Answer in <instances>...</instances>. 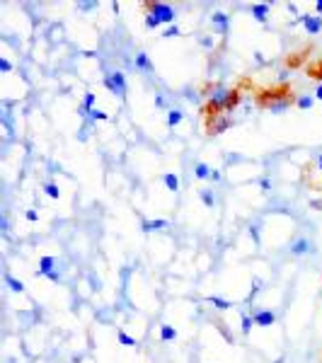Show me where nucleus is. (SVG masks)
I'll use <instances>...</instances> for the list:
<instances>
[{
    "label": "nucleus",
    "instance_id": "nucleus-1",
    "mask_svg": "<svg viewBox=\"0 0 322 363\" xmlns=\"http://www.w3.org/2000/svg\"><path fill=\"white\" fill-rule=\"evenodd\" d=\"M206 104L201 107V111L206 116H216V114H230V111L237 109L240 104V92L235 88H228L223 83H216V85H209L206 88Z\"/></svg>",
    "mask_w": 322,
    "mask_h": 363
},
{
    "label": "nucleus",
    "instance_id": "nucleus-2",
    "mask_svg": "<svg viewBox=\"0 0 322 363\" xmlns=\"http://www.w3.org/2000/svg\"><path fill=\"white\" fill-rule=\"evenodd\" d=\"M102 83H104V88L109 90L111 95H116L119 99L126 97L129 83H126V75H124V70H119V68H114V70H107V73H104V77H102Z\"/></svg>",
    "mask_w": 322,
    "mask_h": 363
},
{
    "label": "nucleus",
    "instance_id": "nucleus-3",
    "mask_svg": "<svg viewBox=\"0 0 322 363\" xmlns=\"http://www.w3.org/2000/svg\"><path fill=\"white\" fill-rule=\"evenodd\" d=\"M259 104L267 111H271V114H284V111L291 109V104H296V97L289 95V92H284V95H264Z\"/></svg>",
    "mask_w": 322,
    "mask_h": 363
},
{
    "label": "nucleus",
    "instance_id": "nucleus-4",
    "mask_svg": "<svg viewBox=\"0 0 322 363\" xmlns=\"http://www.w3.org/2000/svg\"><path fill=\"white\" fill-rule=\"evenodd\" d=\"M145 12L148 15H155L157 20L163 24H177L175 22V17H177V10L170 5V3H145Z\"/></svg>",
    "mask_w": 322,
    "mask_h": 363
},
{
    "label": "nucleus",
    "instance_id": "nucleus-5",
    "mask_svg": "<svg viewBox=\"0 0 322 363\" xmlns=\"http://www.w3.org/2000/svg\"><path fill=\"white\" fill-rule=\"evenodd\" d=\"M289 252H291V257H312V254L317 252V245H315V240H310L308 235H298V237L291 240Z\"/></svg>",
    "mask_w": 322,
    "mask_h": 363
},
{
    "label": "nucleus",
    "instance_id": "nucleus-6",
    "mask_svg": "<svg viewBox=\"0 0 322 363\" xmlns=\"http://www.w3.org/2000/svg\"><path fill=\"white\" fill-rule=\"evenodd\" d=\"M233 126V121L228 114H216V116H206V133L209 136H221Z\"/></svg>",
    "mask_w": 322,
    "mask_h": 363
},
{
    "label": "nucleus",
    "instance_id": "nucleus-7",
    "mask_svg": "<svg viewBox=\"0 0 322 363\" xmlns=\"http://www.w3.org/2000/svg\"><path fill=\"white\" fill-rule=\"evenodd\" d=\"M209 20H211L213 32L218 34V36H223V39H225V36H228V32H230V15H228V12L216 10V12L211 15V17H209Z\"/></svg>",
    "mask_w": 322,
    "mask_h": 363
},
{
    "label": "nucleus",
    "instance_id": "nucleus-8",
    "mask_svg": "<svg viewBox=\"0 0 322 363\" xmlns=\"http://www.w3.org/2000/svg\"><path fill=\"white\" fill-rule=\"evenodd\" d=\"M252 319H255V327L269 330V327L276 325V312L269 308H257V310H252Z\"/></svg>",
    "mask_w": 322,
    "mask_h": 363
},
{
    "label": "nucleus",
    "instance_id": "nucleus-9",
    "mask_svg": "<svg viewBox=\"0 0 322 363\" xmlns=\"http://www.w3.org/2000/svg\"><path fill=\"white\" fill-rule=\"evenodd\" d=\"M291 24H303L308 34H320L322 32V17L320 15H310V12H303L298 20H293Z\"/></svg>",
    "mask_w": 322,
    "mask_h": 363
},
{
    "label": "nucleus",
    "instance_id": "nucleus-10",
    "mask_svg": "<svg viewBox=\"0 0 322 363\" xmlns=\"http://www.w3.org/2000/svg\"><path fill=\"white\" fill-rule=\"evenodd\" d=\"M56 264H58V259H56V257H51V254H44V257L39 259V269H36V276H42V278H49V276L54 274V271H58V269H56Z\"/></svg>",
    "mask_w": 322,
    "mask_h": 363
},
{
    "label": "nucleus",
    "instance_id": "nucleus-11",
    "mask_svg": "<svg viewBox=\"0 0 322 363\" xmlns=\"http://www.w3.org/2000/svg\"><path fill=\"white\" fill-rule=\"evenodd\" d=\"M250 15H252L259 24H267L269 22V3H252V5H250Z\"/></svg>",
    "mask_w": 322,
    "mask_h": 363
},
{
    "label": "nucleus",
    "instance_id": "nucleus-12",
    "mask_svg": "<svg viewBox=\"0 0 322 363\" xmlns=\"http://www.w3.org/2000/svg\"><path fill=\"white\" fill-rule=\"evenodd\" d=\"M165 228H170V220H165V218H153V220H143L141 223V230L148 235V232H160V230H165Z\"/></svg>",
    "mask_w": 322,
    "mask_h": 363
},
{
    "label": "nucleus",
    "instance_id": "nucleus-13",
    "mask_svg": "<svg viewBox=\"0 0 322 363\" xmlns=\"http://www.w3.org/2000/svg\"><path fill=\"white\" fill-rule=\"evenodd\" d=\"M134 66H136V70H141V73H150V70H153V61H150V56L145 54V51H136Z\"/></svg>",
    "mask_w": 322,
    "mask_h": 363
},
{
    "label": "nucleus",
    "instance_id": "nucleus-14",
    "mask_svg": "<svg viewBox=\"0 0 322 363\" xmlns=\"http://www.w3.org/2000/svg\"><path fill=\"white\" fill-rule=\"evenodd\" d=\"M163 184H165L167 191L177 194L179 189H182V179H179V175H175V172H165V175H163Z\"/></svg>",
    "mask_w": 322,
    "mask_h": 363
},
{
    "label": "nucleus",
    "instance_id": "nucleus-15",
    "mask_svg": "<svg viewBox=\"0 0 322 363\" xmlns=\"http://www.w3.org/2000/svg\"><path fill=\"white\" fill-rule=\"evenodd\" d=\"M206 303H209L213 310H218V312H225V310L233 308V303H230V300H225V298H221V296H209L206 298Z\"/></svg>",
    "mask_w": 322,
    "mask_h": 363
},
{
    "label": "nucleus",
    "instance_id": "nucleus-16",
    "mask_svg": "<svg viewBox=\"0 0 322 363\" xmlns=\"http://www.w3.org/2000/svg\"><path fill=\"white\" fill-rule=\"evenodd\" d=\"M182 121H184V111L179 109V107H172V109H167V119H165V124L170 126V129L179 126Z\"/></svg>",
    "mask_w": 322,
    "mask_h": 363
},
{
    "label": "nucleus",
    "instance_id": "nucleus-17",
    "mask_svg": "<svg viewBox=\"0 0 322 363\" xmlns=\"http://www.w3.org/2000/svg\"><path fill=\"white\" fill-rule=\"evenodd\" d=\"M3 278H5V286L10 288L12 293H24V291H27L22 281H20V278H15L10 271H5V276H3Z\"/></svg>",
    "mask_w": 322,
    "mask_h": 363
},
{
    "label": "nucleus",
    "instance_id": "nucleus-18",
    "mask_svg": "<svg viewBox=\"0 0 322 363\" xmlns=\"http://www.w3.org/2000/svg\"><path fill=\"white\" fill-rule=\"evenodd\" d=\"M211 172H213V167H209L206 163H194V177H196V179L209 182V179H211Z\"/></svg>",
    "mask_w": 322,
    "mask_h": 363
},
{
    "label": "nucleus",
    "instance_id": "nucleus-19",
    "mask_svg": "<svg viewBox=\"0 0 322 363\" xmlns=\"http://www.w3.org/2000/svg\"><path fill=\"white\" fill-rule=\"evenodd\" d=\"M262 291H264V281H262L259 276H255V278H252V288H250V293H247V300H245V303H247V305H250V303H255V298L259 296Z\"/></svg>",
    "mask_w": 322,
    "mask_h": 363
},
{
    "label": "nucleus",
    "instance_id": "nucleus-20",
    "mask_svg": "<svg viewBox=\"0 0 322 363\" xmlns=\"http://www.w3.org/2000/svg\"><path fill=\"white\" fill-rule=\"evenodd\" d=\"M199 198L204 201V206H209V209H213V206L218 204V198H216V194H213V189H199Z\"/></svg>",
    "mask_w": 322,
    "mask_h": 363
},
{
    "label": "nucleus",
    "instance_id": "nucleus-21",
    "mask_svg": "<svg viewBox=\"0 0 322 363\" xmlns=\"http://www.w3.org/2000/svg\"><path fill=\"white\" fill-rule=\"evenodd\" d=\"M315 102H317L315 95H300V97H296V107L305 111V109H312V107H315Z\"/></svg>",
    "mask_w": 322,
    "mask_h": 363
},
{
    "label": "nucleus",
    "instance_id": "nucleus-22",
    "mask_svg": "<svg viewBox=\"0 0 322 363\" xmlns=\"http://www.w3.org/2000/svg\"><path fill=\"white\" fill-rule=\"evenodd\" d=\"M177 339V330H175V327H172V325H163V327H160V341H175Z\"/></svg>",
    "mask_w": 322,
    "mask_h": 363
},
{
    "label": "nucleus",
    "instance_id": "nucleus-23",
    "mask_svg": "<svg viewBox=\"0 0 322 363\" xmlns=\"http://www.w3.org/2000/svg\"><path fill=\"white\" fill-rule=\"evenodd\" d=\"M116 339H119V344H122V346H126V349H134V346H136V339L129 334V332H124V330H116Z\"/></svg>",
    "mask_w": 322,
    "mask_h": 363
},
{
    "label": "nucleus",
    "instance_id": "nucleus-24",
    "mask_svg": "<svg viewBox=\"0 0 322 363\" xmlns=\"http://www.w3.org/2000/svg\"><path fill=\"white\" fill-rule=\"evenodd\" d=\"M252 325H255L252 315H250V312H243V315H240V330H243L245 337H247V334L252 332Z\"/></svg>",
    "mask_w": 322,
    "mask_h": 363
},
{
    "label": "nucleus",
    "instance_id": "nucleus-25",
    "mask_svg": "<svg viewBox=\"0 0 322 363\" xmlns=\"http://www.w3.org/2000/svg\"><path fill=\"white\" fill-rule=\"evenodd\" d=\"M107 119H109V114L95 107V109H92V111L88 114V119H85V121H88V124H97V121H107Z\"/></svg>",
    "mask_w": 322,
    "mask_h": 363
},
{
    "label": "nucleus",
    "instance_id": "nucleus-26",
    "mask_svg": "<svg viewBox=\"0 0 322 363\" xmlns=\"http://www.w3.org/2000/svg\"><path fill=\"white\" fill-rule=\"evenodd\" d=\"M42 189H44V194L49 198H56V201L61 198V189H58V184H56V182H46Z\"/></svg>",
    "mask_w": 322,
    "mask_h": 363
},
{
    "label": "nucleus",
    "instance_id": "nucleus-27",
    "mask_svg": "<svg viewBox=\"0 0 322 363\" xmlns=\"http://www.w3.org/2000/svg\"><path fill=\"white\" fill-rule=\"evenodd\" d=\"M100 8V3H95V0H80V3H75V10L78 12H92Z\"/></svg>",
    "mask_w": 322,
    "mask_h": 363
},
{
    "label": "nucleus",
    "instance_id": "nucleus-28",
    "mask_svg": "<svg viewBox=\"0 0 322 363\" xmlns=\"http://www.w3.org/2000/svg\"><path fill=\"white\" fill-rule=\"evenodd\" d=\"M143 24H145V29H160L163 27V22L157 20L155 15H148V12H145V17H143Z\"/></svg>",
    "mask_w": 322,
    "mask_h": 363
},
{
    "label": "nucleus",
    "instance_id": "nucleus-29",
    "mask_svg": "<svg viewBox=\"0 0 322 363\" xmlns=\"http://www.w3.org/2000/svg\"><path fill=\"white\" fill-rule=\"evenodd\" d=\"M160 36L163 39H175V36H182V29H179V24H170V27H165V32Z\"/></svg>",
    "mask_w": 322,
    "mask_h": 363
},
{
    "label": "nucleus",
    "instance_id": "nucleus-30",
    "mask_svg": "<svg viewBox=\"0 0 322 363\" xmlns=\"http://www.w3.org/2000/svg\"><path fill=\"white\" fill-rule=\"evenodd\" d=\"M184 99H187V102H191V104H199V102H201V95L196 92V90L187 88V90H184Z\"/></svg>",
    "mask_w": 322,
    "mask_h": 363
},
{
    "label": "nucleus",
    "instance_id": "nucleus-31",
    "mask_svg": "<svg viewBox=\"0 0 322 363\" xmlns=\"http://www.w3.org/2000/svg\"><path fill=\"white\" fill-rule=\"evenodd\" d=\"M247 232H250V237L255 240V245H259V242H262V237H259V223H250Z\"/></svg>",
    "mask_w": 322,
    "mask_h": 363
},
{
    "label": "nucleus",
    "instance_id": "nucleus-32",
    "mask_svg": "<svg viewBox=\"0 0 322 363\" xmlns=\"http://www.w3.org/2000/svg\"><path fill=\"white\" fill-rule=\"evenodd\" d=\"M257 187L262 189V194H269V189H271V179H269V177H259V179H257Z\"/></svg>",
    "mask_w": 322,
    "mask_h": 363
},
{
    "label": "nucleus",
    "instance_id": "nucleus-33",
    "mask_svg": "<svg viewBox=\"0 0 322 363\" xmlns=\"http://www.w3.org/2000/svg\"><path fill=\"white\" fill-rule=\"evenodd\" d=\"M0 230H3V235H10V220H8V213L0 216Z\"/></svg>",
    "mask_w": 322,
    "mask_h": 363
},
{
    "label": "nucleus",
    "instance_id": "nucleus-34",
    "mask_svg": "<svg viewBox=\"0 0 322 363\" xmlns=\"http://www.w3.org/2000/svg\"><path fill=\"white\" fill-rule=\"evenodd\" d=\"M24 218L29 220V223H36V220H39V211H36V209H27V211H24Z\"/></svg>",
    "mask_w": 322,
    "mask_h": 363
},
{
    "label": "nucleus",
    "instance_id": "nucleus-35",
    "mask_svg": "<svg viewBox=\"0 0 322 363\" xmlns=\"http://www.w3.org/2000/svg\"><path fill=\"white\" fill-rule=\"evenodd\" d=\"M0 70H3V73H10V70H12V63H10V58H5V56H0Z\"/></svg>",
    "mask_w": 322,
    "mask_h": 363
},
{
    "label": "nucleus",
    "instance_id": "nucleus-36",
    "mask_svg": "<svg viewBox=\"0 0 322 363\" xmlns=\"http://www.w3.org/2000/svg\"><path fill=\"white\" fill-rule=\"evenodd\" d=\"M199 44L204 46V49H213V44H216V42H213L211 36H201V39H199Z\"/></svg>",
    "mask_w": 322,
    "mask_h": 363
},
{
    "label": "nucleus",
    "instance_id": "nucleus-37",
    "mask_svg": "<svg viewBox=\"0 0 322 363\" xmlns=\"http://www.w3.org/2000/svg\"><path fill=\"white\" fill-rule=\"evenodd\" d=\"M155 107H160V109H167V102H165V97H163L160 92L155 95Z\"/></svg>",
    "mask_w": 322,
    "mask_h": 363
},
{
    "label": "nucleus",
    "instance_id": "nucleus-38",
    "mask_svg": "<svg viewBox=\"0 0 322 363\" xmlns=\"http://www.w3.org/2000/svg\"><path fill=\"white\" fill-rule=\"evenodd\" d=\"M221 179H223L221 170H213V172H211V179H209V182H213V184H218V182H221Z\"/></svg>",
    "mask_w": 322,
    "mask_h": 363
},
{
    "label": "nucleus",
    "instance_id": "nucleus-39",
    "mask_svg": "<svg viewBox=\"0 0 322 363\" xmlns=\"http://www.w3.org/2000/svg\"><path fill=\"white\" fill-rule=\"evenodd\" d=\"M90 284H92V291H100V288H102V281H100V278H95L92 274H90Z\"/></svg>",
    "mask_w": 322,
    "mask_h": 363
},
{
    "label": "nucleus",
    "instance_id": "nucleus-40",
    "mask_svg": "<svg viewBox=\"0 0 322 363\" xmlns=\"http://www.w3.org/2000/svg\"><path fill=\"white\" fill-rule=\"evenodd\" d=\"M286 8H289V12H291V15H296V20H298V17H300V12H298V5H296V3H289Z\"/></svg>",
    "mask_w": 322,
    "mask_h": 363
},
{
    "label": "nucleus",
    "instance_id": "nucleus-41",
    "mask_svg": "<svg viewBox=\"0 0 322 363\" xmlns=\"http://www.w3.org/2000/svg\"><path fill=\"white\" fill-rule=\"evenodd\" d=\"M310 209L322 211V198H310Z\"/></svg>",
    "mask_w": 322,
    "mask_h": 363
},
{
    "label": "nucleus",
    "instance_id": "nucleus-42",
    "mask_svg": "<svg viewBox=\"0 0 322 363\" xmlns=\"http://www.w3.org/2000/svg\"><path fill=\"white\" fill-rule=\"evenodd\" d=\"M225 160H228V163H243L245 157H243V155H228Z\"/></svg>",
    "mask_w": 322,
    "mask_h": 363
},
{
    "label": "nucleus",
    "instance_id": "nucleus-43",
    "mask_svg": "<svg viewBox=\"0 0 322 363\" xmlns=\"http://www.w3.org/2000/svg\"><path fill=\"white\" fill-rule=\"evenodd\" d=\"M255 61H257V63H259V66L264 63V56H262V51H255Z\"/></svg>",
    "mask_w": 322,
    "mask_h": 363
},
{
    "label": "nucleus",
    "instance_id": "nucleus-44",
    "mask_svg": "<svg viewBox=\"0 0 322 363\" xmlns=\"http://www.w3.org/2000/svg\"><path fill=\"white\" fill-rule=\"evenodd\" d=\"M315 99H320V102H322V83L317 85V90H315Z\"/></svg>",
    "mask_w": 322,
    "mask_h": 363
},
{
    "label": "nucleus",
    "instance_id": "nucleus-45",
    "mask_svg": "<svg viewBox=\"0 0 322 363\" xmlns=\"http://www.w3.org/2000/svg\"><path fill=\"white\" fill-rule=\"evenodd\" d=\"M315 10H317V15H322V0H317V3H315Z\"/></svg>",
    "mask_w": 322,
    "mask_h": 363
},
{
    "label": "nucleus",
    "instance_id": "nucleus-46",
    "mask_svg": "<svg viewBox=\"0 0 322 363\" xmlns=\"http://www.w3.org/2000/svg\"><path fill=\"white\" fill-rule=\"evenodd\" d=\"M317 170H320V172H322V153L317 155Z\"/></svg>",
    "mask_w": 322,
    "mask_h": 363
}]
</instances>
